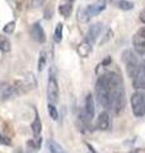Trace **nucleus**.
Listing matches in <instances>:
<instances>
[{"mask_svg":"<svg viewBox=\"0 0 145 153\" xmlns=\"http://www.w3.org/2000/svg\"><path fill=\"white\" fill-rule=\"evenodd\" d=\"M106 7H107L106 0H99V1H97V3H93V4H90V5L81 8L79 12V21L83 23L89 22L93 17L98 16L99 13H102L106 9Z\"/></svg>","mask_w":145,"mask_h":153,"instance_id":"obj_2","label":"nucleus"},{"mask_svg":"<svg viewBox=\"0 0 145 153\" xmlns=\"http://www.w3.org/2000/svg\"><path fill=\"white\" fill-rule=\"evenodd\" d=\"M131 110L136 117L145 116V91H138L131 96Z\"/></svg>","mask_w":145,"mask_h":153,"instance_id":"obj_3","label":"nucleus"},{"mask_svg":"<svg viewBox=\"0 0 145 153\" xmlns=\"http://www.w3.org/2000/svg\"><path fill=\"white\" fill-rule=\"evenodd\" d=\"M132 46L138 55H145V27L139 28L134 35Z\"/></svg>","mask_w":145,"mask_h":153,"instance_id":"obj_6","label":"nucleus"},{"mask_svg":"<svg viewBox=\"0 0 145 153\" xmlns=\"http://www.w3.org/2000/svg\"><path fill=\"white\" fill-rule=\"evenodd\" d=\"M95 114V105H94V97L92 93H88L84 100V107H83V117L87 121L93 120Z\"/></svg>","mask_w":145,"mask_h":153,"instance_id":"obj_8","label":"nucleus"},{"mask_svg":"<svg viewBox=\"0 0 145 153\" xmlns=\"http://www.w3.org/2000/svg\"><path fill=\"white\" fill-rule=\"evenodd\" d=\"M31 129H32L33 137H35V138L40 137L41 130H42V123H41V119H40V116H38L37 110H36V116H35V120H33V121H32V124H31Z\"/></svg>","mask_w":145,"mask_h":153,"instance_id":"obj_15","label":"nucleus"},{"mask_svg":"<svg viewBox=\"0 0 145 153\" xmlns=\"http://www.w3.org/2000/svg\"><path fill=\"white\" fill-rule=\"evenodd\" d=\"M14 30H16V21L8 22L7 25L3 27V32H4V33H7V35H10V33H13Z\"/></svg>","mask_w":145,"mask_h":153,"instance_id":"obj_22","label":"nucleus"},{"mask_svg":"<svg viewBox=\"0 0 145 153\" xmlns=\"http://www.w3.org/2000/svg\"><path fill=\"white\" fill-rule=\"evenodd\" d=\"M132 87L138 91H145V61H141L139 69L132 76Z\"/></svg>","mask_w":145,"mask_h":153,"instance_id":"obj_7","label":"nucleus"},{"mask_svg":"<svg viewBox=\"0 0 145 153\" xmlns=\"http://www.w3.org/2000/svg\"><path fill=\"white\" fill-rule=\"evenodd\" d=\"M46 64H47V54H46V51H41L40 60H38V70L42 71L43 69H45Z\"/></svg>","mask_w":145,"mask_h":153,"instance_id":"obj_20","label":"nucleus"},{"mask_svg":"<svg viewBox=\"0 0 145 153\" xmlns=\"http://www.w3.org/2000/svg\"><path fill=\"white\" fill-rule=\"evenodd\" d=\"M14 94H17L14 84H10L8 82H0V100L1 101H7V100L12 98Z\"/></svg>","mask_w":145,"mask_h":153,"instance_id":"obj_10","label":"nucleus"},{"mask_svg":"<svg viewBox=\"0 0 145 153\" xmlns=\"http://www.w3.org/2000/svg\"><path fill=\"white\" fill-rule=\"evenodd\" d=\"M59 96H60V91H59V83H57L56 75H54L52 70L50 71L48 75V82H47V100L48 103L55 105L59 101Z\"/></svg>","mask_w":145,"mask_h":153,"instance_id":"obj_5","label":"nucleus"},{"mask_svg":"<svg viewBox=\"0 0 145 153\" xmlns=\"http://www.w3.org/2000/svg\"><path fill=\"white\" fill-rule=\"evenodd\" d=\"M111 125H112V121H111V116L107 111H103L99 114L98 119H97V128L99 130H109Z\"/></svg>","mask_w":145,"mask_h":153,"instance_id":"obj_12","label":"nucleus"},{"mask_svg":"<svg viewBox=\"0 0 145 153\" xmlns=\"http://www.w3.org/2000/svg\"><path fill=\"white\" fill-rule=\"evenodd\" d=\"M31 36L36 42H38V44H43V42L46 41V33H45V31H43L42 26L38 22L32 25V27H31Z\"/></svg>","mask_w":145,"mask_h":153,"instance_id":"obj_11","label":"nucleus"},{"mask_svg":"<svg viewBox=\"0 0 145 153\" xmlns=\"http://www.w3.org/2000/svg\"><path fill=\"white\" fill-rule=\"evenodd\" d=\"M144 61H145V60H144Z\"/></svg>","mask_w":145,"mask_h":153,"instance_id":"obj_27","label":"nucleus"},{"mask_svg":"<svg viewBox=\"0 0 145 153\" xmlns=\"http://www.w3.org/2000/svg\"><path fill=\"white\" fill-rule=\"evenodd\" d=\"M0 143H1V144H5V146H10L12 144L10 139H8L7 137H3V135H0Z\"/></svg>","mask_w":145,"mask_h":153,"instance_id":"obj_25","label":"nucleus"},{"mask_svg":"<svg viewBox=\"0 0 145 153\" xmlns=\"http://www.w3.org/2000/svg\"><path fill=\"white\" fill-rule=\"evenodd\" d=\"M46 0H31V8L33 9H38L45 4Z\"/></svg>","mask_w":145,"mask_h":153,"instance_id":"obj_24","label":"nucleus"},{"mask_svg":"<svg viewBox=\"0 0 145 153\" xmlns=\"http://www.w3.org/2000/svg\"><path fill=\"white\" fill-rule=\"evenodd\" d=\"M122 61L126 65V70L130 78H132L134 74L136 73V70L139 69L141 61L139 60V57L136 56L135 52H132L131 50H125L122 52Z\"/></svg>","mask_w":145,"mask_h":153,"instance_id":"obj_4","label":"nucleus"},{"mask_svg":"<svg viewBox=\"0 0 145 153\" xmlns=\"http://www.w3.org/2000/svg\"><path fill=\"white\" fill-rule=\"evenodd\" d=\"M0 50L1 51H9L10 50V42L5 36L0 35Z\"/></svg>","mask_w":145,"mask_h":153,"instance_id":"obj_21","label":"nucleus"},{"mask_svg":"<svg viewBox=\"0 0 145 153\" xmlns=\"http://www.w3.org/2000/svg\"><path fill=\"white\" fill-rule=\"evenodd\" d=\"M47 148H48V151H50L51 153H65L64 148H62L59 143H57L56 140H54V139H48L47 140Z\"/></svg>","mask_w":145,"mask_h":153,"instance_id":"obj_17","label":"nucleus"},{"mask_svg":"<svg viewBox=\"0 0 145 153\" xmlns=\"http://www.w3.org/2000/svg\"><path fill=\"white\" fill-rule=\"evenodd\" d=\"M95 96L98 102L108 111L120 114L126 103L124 79L118 71L107 70L95 82Z\"/></svg>","mask_w":145,"mask_h":153,"instance_id":"obj_1","label":"nucleus"},{"mask_svg":"<svg viewBox=\"0 0 145 153\" xmlns=\"http://www.w3.org/2000/svg\"><path fill=\"white\" fill-rule=\"evenodd\" d=\"M74 1L75 0H61L59 4V13L61 17L69 18L74 9Z\"/></svg>","mask_w":145,"mask_h":153,"instance_id":"obj_13","label":"nucleus"},{"mask_svg":"<svg viewBox=\"0 0 145 153\" xmlns=\"http://www.w3.org/2000/svg\"><path fill=\"white\" fill-rule=\"evenodd\" d=\"M14 153H24V152L21 149V148H18V149H16V152H14Z\"/></svg>","mask_w":145,"mask_h":153,"instance_id":"obj_26","label":"nucleus"},{"mask_svg":"<svg viewBox=\"0 0 145 153\" xmlns=\"http://www.w3.org/2000/svg\"><path fill=\"white\" fill-rule=\"evenodd\" d=\"M102 32H103V25L101 22L92 25L88 28V32H87V41H88L90 45L94 44L99 37H102Z\"/></svg>","mask_w":145,"mask_h":153,"instance_id":"obj_9","label":"nucleus"},{"mask_svg":"<svg viewBox=\"0 0 145 153\" xmlns=\"http://www.w3.org/2000/svg\"><path fill=\"white\" fill-rule=\"evenodd\" d=\"M113 4L115 7H117L121 10H131L135 7V4L132 1H130V0H115Z\"/></svg>","mask_w":145,"mask_h":153,"instance_id":"obj_16","label":"nucleus"},{"mask_svg":"<svg viewBox=\"0 0 145 153\" xmlns=\"http://www.w3.org/2000/svg\"><path fill=\"white\" fill-rule=\"evenodd\" d=\"M41 137H37V138H33L32 140L28 142V146H30L31 148H33V149H40V147H41Z\"/></svg>","mask_w":145,"mask_h":153,"instance_id":"obj_23","label":"nucleus"},{"mask_svg":"<svg viewBox=\"0 0 145 153\" xmlns=\"http://www.w3.org/2000/svg\"><path fill=\"white\" fill-rule=\"evenodd\" d=\"M47 108H48V115H50V117L52 119V120H59V111H57L55 105L48 103Z\"/></svg>","mask_w":145,"mask_h":153,"instance_id":"obj_19","label":"nucleus"},{"mask_svg":"<svg viewBox=\"0 0 145 153\" xmlns=\"http://www.w3.org/2000/svg\"><path fill=\"white\" fill-rule=\"evenodd\" d=\"M62 31H64V25H62L61 22H59L54 30V41L56 44H59L62 40Z\"/></svg>","mask_w":145,"mask_h":153,"instance_id":"obj_18","label":"nucleus"},{"mask_svg":"<svg viewBox=\"0 0 145 153\" xmlns=\"http://www.w3.org/2000/svg\"><path fill=\"white\" fill-rule=\"evenodd\" d=\"M76 51H78L79 56L88 57L90 55V52H92V45L87 40H84V41H81L80 44L78 45V47H76Z\"/></svg>","mask_w":145,"mask_h":153,"instance_id":"obj_14","label":"nucleus"}]
</instances>
